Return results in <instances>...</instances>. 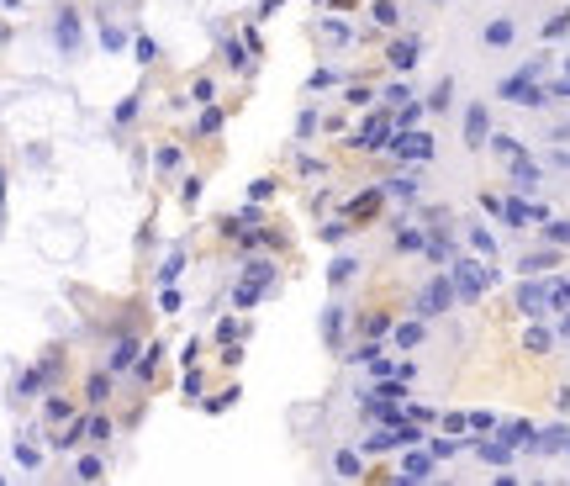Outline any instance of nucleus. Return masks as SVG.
<instances>
[{
  "mask_svg": "<svg viewBox=\"0 0 570 486\" xmlns=\"http://www.w3.org/2000/svg\"><path fill=\"white\" fill-rule=\"evenodd\" d=\"M85 434H90V423H69V428H64V439H59V444H64V449H74V444H80Z\"/></svg>",
  "mask_w": 570,
  "mask_h": 486,
  "instance_id": "cd10ccee",
  "label": "nucleus"
},
{
  "mask_svg": "<svg viewBox=\"0 0 570 486\" xmlns=\"http://www.w3.org/2000/svg\"><path fill=\"white\" fill-rule=\"evenodd\" d=\"M417 117H422V106H417V101H401V112H396V127H417Z\"/></svg>",
  "mask_w": 570,
  "mask_h": 486,
  "instance_id": "5701e85b",
  "label": "nucleus"
},
{
  "mask_svg": "<svg viewBox=\"0 0 570 486\" xmlns=\"http://www.w3.org/2000/svg\"><path fill=\"white\" fill-rule=\"evenodd\" d=\"M106 396H111V375H90V402L100 407Z\"/></svg>",
  "mask_w": 570,
  "mask_h": 486,
  "instance_id": "393cba45",
  "label": "nucleus"
},
{
  "mask_svg": "<svg viewBox=\"0 0 570 486\" xmlns=\"http://www.w3.org/2000/svg\"><path fill=\"white\" fill-rule=\"evenodd\" d=\"M475 455L486 460V466H507V460H512V444L497 434V439H486V444H475Z\"/></svg>",
  "mask_w": 570,
  "mask_h": 486,
  "instance_id": "0eeeda50",
  "label": "nucleus"
},
{
  "mask_svg": "<svg viewBox=\"0 0 570 486\" xmlns=\"http://www.w3.org/2000/svg\"><path fill=\"white\" fill-rule=\"evenodd\" d=\"M444 428H449V434H465V428H470V417H465V413H449V417H444Z\"/></svg>",
  "mask_w": 570,
  "mask_h": 486,
  "instance_id": "c9c22d12",
  "label": "nucleus"
},
{
  "mask_svg": "<svg viewBox=\"0 0 570 486\" xmlns=\"http://www.w3.org/2000/svg\"><path fill=\"white\" fill-rule=\"evenodd\" d=\"M518 307H523V312H528V317H544V312H550V285H518Z\"/></svg>",
  "mask_w": 570,
  "mask_h": 486,
  "instance_id": "39448f33",
  "label": "nucleus"
},
{
  "mask_svg": "<svg viewBox=\"0 0 570 486\" xmlns=\"http://www.w3.org/2000/svg\"><path fill=\"white\" fill-rule=\"evenodd\" d=\"M69 413H74V407L64 402V396H53V402H48V417H53V423H64V417H69Z\"/></svg>",
  "mask_w": 570,
  "mask_h": 486,
  "instance_id": "72a5a7b5",
  "label": "nucleus"
},
{
  "mask_svg": "<svg viewBox=\"0 0 570 486\" xmlns=\"http://www.w3.org/2000/svg\"><path fill=\"white\" fill-rule=\"evenodd\" d=\"M422 243H428V238H422L417 227H401V233H396V249H407V254H412V249H422Z\"/></svg>",
  "mask_w": 570,
  "mask_h": 486,
  "instance_id": "b1692460",
  "label": "nucleus"
},
{
  "mask_svg": "<svg viewBox=\"0 0 570 486\" xmlns=\"http://www.w3.org/2000/svg\"><path fill=\"white\" fill-rule=\"evenodd\" d=\"M554 264V254H528V259H523V275H539V270H550Z\"/></svg>",
  "mask_w": 570,
  "mask_h": 486,
  "instance_id": "a878e982",
  "label": "nucleus"
},
{
  "mask_svg": "<svg viewBox=\"0 0 570 486\" xmlns=\"http://www.w3.org/2000/svg\"><path fill=\"white\" fill-rule=\"evenodd\" d=\"M497 434L507 439V444H533V428H528V423H501Z\"/></svg>",
  "mask_w": 570,
  "mask_h": 486,
  "instance_id": "f8f14e48",
  "label": "nucleus"
},
{
  "mask_svg": "<svg viewBox=\"0 0 570 486\" xmlns=\"http://www.w3.org/2000/svg\"><path fill=\"white\" fill-rule=\"evenodd\" d=\"M386 191H391V196H401V201H412V196H417V180H391Z\"/></svg>",
  "mask_w": 570,
  "mask_h": 486,
  "instance_id": "2f4dec72",
  "label": "nucleus"
},
{
  "mask_svg": "<svg viewBox=\"0 0 570 486\" xmlns=\"http://www.w3.org/2000/svg\"><path fill=\"white\" fill-rule=\"evenodd\" d=\"M100 42L117 53V48H127V32H121V27H106V32H100Z\"/></svg>",
  "mask_w": 570,
  "mask_h": 486,
  "instance_id": "c756f323",
  "label": "nucleus"
},
{
  "mask_svg": "<svg viewBox=\"0 0 570 486\" xmlns=\"http://www.w3.org/2000/svg\"><path fill=\"white\" fill-rule=\"evenodd\" d=\"M449 95H454V85H449V80H444V85H439V90H433V95H428V106H433V112H444V106H449Z\"/></svg>",
  "mask_w": 570,
  "mask_h": 486,
  "instance_id": "7c9ffc66",
  "label": "nucleus"
},
{
  "mask_svg": "<svg viewBox=\"0 0 570 486\" xmlns=\"http://www.w3.org/2000/svg\"><path fill=\"white\" fill-rule=\"evenodd\" d=\"M401 476H407V481H422V476H433V449H428V455H407Z\"/></svg>",
  "mask_w": 570,
  "mask_h": 486,
  "instance_id": "6e6552de",
  "label": "nucleus"
},
{
  "mask_svg": "<svg viewBox=\"0 0 570 486\" xmlns=\"http://www.w3.org/2000/svg\"><path fill=\"white\" fill-rule=\"evenodd\" d=\"M375 396H391V402H401L407 391H401V381H380V391H375Z\"/></svg>",
  "mask_w": 570,
  "mask_h": 486,
  "instance_id": "58836bf2",
  "label": "nucleus"
},
{
  "mask_svg": "<svg viewBox=\"0 0 570 486\" xmlns=\"http://www.w3.org/2000/svg\"><path fill=\"white\" fill-rule=\"evenodd\" d=\"M544 238H550L554 249H570V223H550V227H544Z\"/></svg>",
  "mask_w": 570,
  "mask_h": 486,
  "instance_id": "aec40b11",
  "label": "nucleus"
},
{
  "mask_svg": "<svg viewBox=\"0 0 570 486\" xmlns=\"http://www.w3.org/2000/svg\"><path fill=\"white\" fill-rule=\"evenodd\" d=\"M454 307V280H433L428 291L417 296V312L422 317H439V312H449Z\"/></svg>",
  "mask_w": 570,
  "mask_h": 486,
  "instance_id": "7ed1b4c3",
  "label": "nucleus"
},
{
  "mask_svg": "<svg viewBox=\"0 0 570 486\" xmlns=\"http://www.w3.org/2000/svg\"><path fill=\"white\" fill-rule=\"evenodd\" d=\"M470 243H475V249H480V254H497V238H491V233H486V227H470Z\"/></svg>",
  "mask_w": 570,
  "mask_h": 486,
  "instance_id": "c85d7f7f",
  "label": "nucleus"
},
{
  "mask_svg": "<svg viewBox=\"0 0 570 486\" xmlns=\"http://www.w3.org/2000/svg\"><path fill=\"white\" fill-rule=\"evenodd\" d=\"M338 470L343 476H360V455H338Z\"/></svg>",
  "mask_w": 570,
  "mask_h": 486,
  "instance_id": "79ce46f5",
  "label": "nucleus"
},
{
  "mask_svg": "<svg viewBox=\"0 0 570 486\" xmlns=\"http://www.w3.org/2000/svg\"><path fill=\"white\" fill-rule=\"evenodd\" d=\"M428 449H433V460H454V455H460L465 444H460V434H449V439H433Z\"/></svg>",
  "mask_w": 570,
  "mask_h": 486,
  "instance_id": "ddd939ff",
  "label": "nucleus"
},
{
  "mask_svg": "<svg viewBox=\"0 0 570 486\" xmlns=\"http://www.w3.org/2000/svg\"><path fill=\"white\" fill-rule=\"evenodd\" d=\"M512 180H518V185H539V170H533L528 159H518V164H512Z\"/></svg>",
  "mask_w": 570,
  "mask_h": 486,
  "instance_id": "4be33fe9",
  "label": "nucleus"
},
{
  "mask_svg": "<svg viewBox=\"0 0 570 486\" xmlns=\"http://www.w3.org/2000/svg\"><path fill=\"white\" fill-rule=\"evenodd\" d=\"M560 333H570V312H565V323H560Z\"/></svg>",
  "mask_w": 570,
  "mask_h": 486,
  "instance_id": "37998d69",
  "label": "nucleus"
},
{
  "mask_svg": "<svg viewBox=\"0 0 570 486\" xmlns=\"http://www.w3.org/2000/svg\"><path fill=\"white\" fill-rule=\"evenodd\" d=\"M523 344H528L533 355H544V349H550L554 338H550V328H528V338H523Z\"/></svg>",
  "mask_w": 570,
  "mask_h": 486,
  "instance_id": "6ab92c4d",
  "label": "nucleus"
},
{
  "mask_svg": "<svg viewBox=\"0 0 570 486\" xmlns=\"http://www.w3.org/2000/svg\"><path fill=\"white\" fill-rule=\"evenodd\" d=\"M550 307L570 312V280H554V285H550Z\"/></svg>",
  "mask_w": 570,
  "mask_h": 486,
  "instance_id": "412c9836",
  "label": "nucleus"
},
{
  "mask_svg": "<svg viewBox=\"0 0 570 486\" xmlns=\"http://www.w3.org/2000/svg\"><path fill=\"white\" fill-rule=\"evenodd\" d=\"M59 42H64V48L80 42V16H74V11H64V16H59Z\"/></svg>",
  "mask_w": 570,
  "mask_h": 486,
  "instance_id": "1a4fd4ad",
  "label": "nucleus"
},
{
  "mask_svg": "<svg viewBox=\"0 0 570 486\" xmlns=\"http://www.w3.org/2000/svg\"><path fill=\"white\" fill-rule=\"evenodd\" d=\"M422 249H428V254H433V259H444V264H454V243H449V238H428V243H422Z\"/></svg>",
  "mask_w": 570,
  "mask_h": 486,
  "instance_id": "f3484780",
  "label": "nucleus"
},
{
  "mask_svg": "<svg viewBox=\"0 0 570 486\" xmlns=\"http://www.w3.org/2000/svg\"><path fill=\"white\" fill-rule=\"evenodd\" d=\"M249 196H254V201H270V196H275V180H254Z\"/></svg>",
  "mask_w": 570,
  "mask_h": 486,
  "instance_id": "e433bc0d",
  "label": "nucleus"
},
{
  "mask_svg": "<svg viewBox=\"0 0 570 486\" xmlns=\"http://www.w3.org/2000/svg\"><path fill=\"white\" fill-rule=\"evenodd\" d=\"M349 275H354V259H338V264H333V270H328V280H333V285H343V280H349Z\"/></svg>",
  "mask_w": 570,
  "mask_h": 486,
  "instance_id": "473e14b6",
  "label": "nucleus"
},
{
  "mask_svg": "<svg viewBox=\"0 0 570 486\" xmlns=\"http://www.w3.org/2000/svg\"><path fill=\"white\" fill-rule=\"evenodd\" d=\"M132 360H138V344H132V338H121V344H117V355H111V370H127Z\"/></svg>",
  "mask_w": 570,
  "mask_h": 486,
  "instance_id": "2eb2a0df",
  "label": "nucleus"
},
{
  "mask_svg": "<svg viewBox=\"0 0 570 486\" xmlns=\"http://www.w3.org/2000/svg\"><path fill=\"white\" fill-rule=\"evenodd\" d=\"M449 280H454V296H460V302H475V296L486 291L491 280H497V270H486V264L460 259V254H454V270H449Z\"/></svg>",
  "mask_w": 570,
  "mask_h": 486,
  "instance_id": "f257e3e1",
  "label": "nucleus"
},
{
  "mask_svg": "<svg viewBox=\"0 0 570 486\" xmlns=\"http://www.w3.org/2000/svg\"><path fill=\"white\" fill-rule=\"evenodd\" d=\"M396 344H401V349H417V344H422V323H401V328H396Z\"/></svg>",
  "mask_w": 570,
  "mask_h": 486,
  "instance_id": "dca6fc26",
  "label": "nucleus"
},
{
  "mask_svg": "<svg viewBox=\"0 0 570 486\" xmlns=\"http://www.w3.org/2000/svg\"><path fill=\"white\" fill-rule=\"evenodd\" d=\"M396 159H412V164H422V159H433V138L428 132H396V138L386 143Z\"/></svg>",
  "mask_w": 570,
  "mask_h": 486,
  "instance_id": "f03ea898",
  "label": "nucleus"
},
{
  "mask_svg": "<svg viewBox=\"0 0 570 486\" xmlns=\"http://www.w3.org/2000/svg\"><path fill=\"white\" fill-rule=\"evenodd\" d=\"M174 275H180V254H170V259H164V270H159V280H174Z\"/></svg>",
  "mask_w": 570,
  "mask_h": 486,
  "instance_id": "ea45409f",
  "label": "nucleus"
},
{
  "mask_svg": "<svg viewBox=\"0 0 570 486\" xmlns=\"http://www.w3.org/2000/svg\"><path fill=\"white\" fill-rule=\"evenodd\" d=\"M486 42H491V48H507V42H512V21H507V16L491 21V27H486Z\"/></svg>",
  "mask_w": 570,
  "mask_h": 486,
  "instance_id": "9b49d317",
  "label": "nucleus"
},
{
  "mask_svg": "<svg viewBox=\"0 0 570 486\" xmlns=\"http://www.w3.org/2000/svg\"><path fill=\"white\" fill-rule=\"evenodd\" d=\"M16 460H21V466H37V460H42V449H32V444H16Z\"/></svg>",
  "mask_w": 570,
  "mask_h": 486,
  "instance_id": "4c0bfd02",
  "label": "nucleus"
},
{
  "mask_svg": "<svg viewBox=\"0 0 570 486\" xmlns=\"http://www.w3.org/2000/svg\"><path fill=\"white\" fill-rule=\"evenodd\" d=\"M138 375H143V381L159 375V349H143V355H138Z\"/></svg>",
  "mask_w": 570,
  "mask_h": 486,
  "instance_id": "a211bd4d",
  "label": "nucleus"
},
{
  "mask_svg": "<svg viewBox=\"0 0 570 486\" xmlns=\"http://www.w3.org/2000/svg\"><path fill=\"white\" fill-rule=\"evenodd\" d=\"M491 148H497L507 164H518V159H523V143H518V138H491Z\"/></svg>",
  "mask_w": 570,
  "mask_h": 486,
  "instance_id": "4468645a",
  "label": "nucleus"
},
{
  "mask_svg": "<svg viewBox=\"0 0 570 486\" xmlns=\"http://www.w3.org/2000/svg\"><path fill=\"white\" fill-rule=\"evenodd\" d=\"M375 21H380V27H391V21H396V11H391V0H380V6H375Z\"/></svg>",
  "mask_w": 570,
  "mask_h": 486,
  "instance_id": "a19ab883",
  "label": "nucleus"
},
{
  "mask_svg": "<svg viewBox=\"0 0 570 486\" xmlns=\"http://www.w3.org/2000/svg\"><path fill=\"white\" fill-rule=\"evenodd\" d=\"M391 64H396V69H412V64H417V42H391Z\"/></svg>",
  "mask_w": 570,
  "mask_h": 486,
  "instance_id": "9d476101",
  "label": "nucleus"
},
{
  "mask_svg": "<svg viewBox=\"0 0 570 486\" xmlns=\"http://www.w3.org/2000/svg\"><path fill=\"white\" fill-rule=\"evenodd\" d=\"M465 143H470V148L491 143V117H486V106H470V112H465Z\"/></svg>",
  "mask_w": 570,
  "mask_h": 486,
  "instance_id": "20e7f679",
  "label": "nucleus"
},
{
  "mask_svg": "<svg viewBox=\"0 0 570 486\" xmlns=\"http://www.w3.org/2000/svg\"><path fill=\"white\" fill-rule=\"evenodd\" d=\"M554 449H570L565 428H544V434H533V455H554Z\"/></svg>",
  "mask_w": 570,
  "mask_h": 486,
  "instance_id": "423d86ee",
  "label": "nucleus"
},
{
  "mask_svg": "<svg viewBox=\"0 0 570 486\" xmlns=\"http://www.w3.org/2000/svg\"><path fill=\"white\" fill-rule=\"evenodd\" d=\"M100 470H106V466H100V460H95V455H85V460H80V476H85V481H95V476H100Z\"/></svg>",
  "mask_w": 570,
  "mask_h": 486,
  "instance_id": "f704fd0d",
  "label": "nucleus"
},
{
  "mask_svg": "<svg viewBox=\"0 0 570 486\" xmlns=\"http://www.w3.org/2000/svg\"><path fill=\"white\" fill-rule=\"evenodd\" d=\"M259 296H264V285H238V291H232V302H238V307H254Z\"/></svg>",
  "mask_w": 570,
  "mask_h": 486,
  "instance_id": "bb28decb",
  "label": "nucleus"
}]
</instances>
